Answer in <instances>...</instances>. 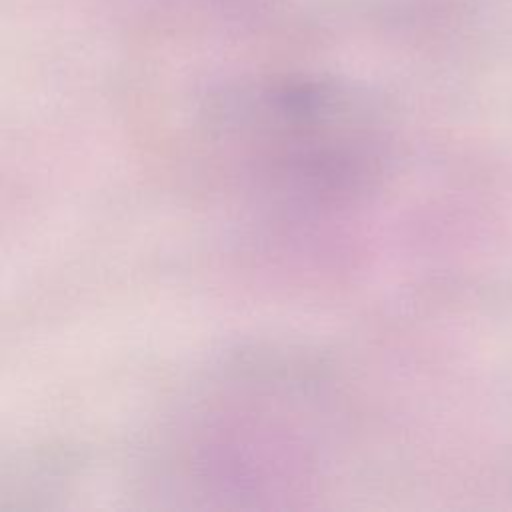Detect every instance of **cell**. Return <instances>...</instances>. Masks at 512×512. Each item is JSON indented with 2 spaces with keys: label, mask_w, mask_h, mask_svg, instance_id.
Listing matches in <instances>:
<instances>
[]
</instances>
